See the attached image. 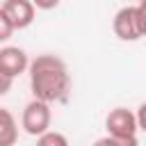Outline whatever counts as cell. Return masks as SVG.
Wrapping results in <instances>:
<instances>
[{
  "mask_svg": "<svg viewBox=\"0 0 146 146\" xmlns=\"http://www.w3.org/2000/svg\"><path fill=\"white\" fill-rule=\"evenodd\" d=\"M50 119H52V114H50V103H46V100H41V98H32V100L25 105L23 114H21V128H23L27 135L36 137V135H41V132H46V130L50 128Z\"/></svg>",
  "mask_w": 146,
  "mask_h": 146,
  "instance_id": "cell-3",
  "label": "cell"
},
{
  "mask_svg": "<svg viewBox=\"0 0 146 146\" xmlns=\"http://www.w3.org/2000/svg\"><path fill=\"white\" fill-rule=\"evenodd\" d=\"M36 144H39V146H66L68 139H66L62 132H52V130L48 128L46 132L36 135Z\"/></svg>",
  "mask_w": 146,
  "mask_h": 146,
  "instance_id": "cell-8",
  "label": "cell"
},
{
  "mask_svg": "<svg viewBox=\"0 0 146 146\" xmlns=\"http://www.w3.org/2000/svg\"><path fill=\"white\" fill-rule=\"evenodd\" d=\"M18 139V125L9 110L0 107V146H11Z\"/></svg>",
  "mask_w": 146,
  "mask_h": 146,
  "instance_id": "cell-7",
  "label": "cell"
},
{
  "mask_svg": "<svg viewBox=\"0 0 146 146\" xmlns=\"http://www.w3.org/2000/svg\"><path fill=\"white\" fill-rule=\"evenodd\" d=\"M0 5H2V0H0Z\"/></svg>",
  "mask_w": 146,
  "mask_h": 146,
  "instance_id": "cell-15",
  "label": "cell"
},
{
  "mask_svg": "<svg viewBox=\"0 0 146 146\" xmlns=\"http://www.w3.org/2000/svg\"><path fill=\"white\" fill-rule=\"evenodd\" d=\"M135 11H137V25H139V34H141V36H146V2L135 5Z\"/></svg>",
  "mask_w": 146,
  "mask_h": 146,
  "instance_id": "cell-10",
  "label": "cell"
},
{
  "mask_svg": "<svg viewBox=\"0 0 146 146\" xmlns=\"http://www.w3.org/2000/svg\"><path fill=\"white\" fill-rule=\"evenodd\" d=\"M27 66H30V59L23 48H18V46L0 48V71H5L11 78H18L27 71Z\"/></svg>",
  "mask_w": 146,
  "mask_h": 146,
  "instance_id": "cell-6",
  "label": "cell"
},
{
  "mask_svg": "<svg viewBox=\"0 0 146 146\" xmlns=\"http://www.w3.org/2000/svg\"><path fill=\"white\" fill-rule=\"evenodd\" d=\"M11 84H14V78L7 75L5 71H0V96L9 94V91H11Z\"/></svg>",
  "mask_w": 146,
  "mask_h": 146,
  "instance_id": "cell-11",
  "label": "cell"
},
{
  "mask_svg": "<svg viewBox=\"0 0 146 146\" xmlns=\"http://www.w3.org/2000/svg\"><path fill=\"white\" fill-rule=\"evenodd\" d=\"M59 2H62V0H32V5H34L36 9H43V11H48V9H55Z\"/></svg>",
  "mask_w": 146,
  "mask_h": 146,
  "instance_id": "cell-13",
  "label": "cell"
},
{
  "mask_svg": "<svg viewBox=\"0 0 146 146\" xmlns=\"http://www.w3.org/2000/svg\"><path fill=\"white\" fill-rule=\"evenodd\" d=\"M139 2H146V0H139Z\"/></svg>",
  "mask_w": 146,
  "mask_h": 146,
  "instance_id": "cell-14",
  "label": "cell"
},
{
  "mask_svg": "<svg viewBox=\"0 0 146 146\" xmlns=\"http://www.w3.org/2000/svg\"><path fill=\"white\" fill-rule=\"evenodd\" d=\"M112 30H114V34L121 41H137V39H141L135 7H121L114 14V18H112Z\"/></svg>",
  "mask_w": 146,
  "mask_h": 146,
  "instance_id": "cell-4",
  "label": "cell"
},
{
  "mask_svg": "<svg viewBox=\"0 0 146 146\" xmlns=\"http://www.w3.org/2000/svg\"><path fill=\"white\" fill-rule=\"evenodd\" d=\"M27 71H30V89L34 98H41L46 103H57L66 96L71 87V78L64 59H59L57 55H36L30 62Z\"/></svg>",
  "mask_w": 146,
  "mask_h": 146,
  "instance_id": "cell-1",
  "label": "cell"
},
{
  "mask_svg": "<svg viewBox=\"0 0 146 146\" xmlns=\"http://www.w3.org/2000/svg\"><path fill=\"white\" fill-rule=\"evenodd\" d=\"M105 130L107 137H100L98 146H135L137 144V116L128 107H114L105 116Z\"/></svg>",
  "mask_w": 146,
  "mask_h": 146,
  "instance_id": "cell-2",
  "label": "cell"
},
{
  "mask_svg": "<svg viewBox=\"0 0 146 146\" xmlns=\"http://www.w3.org/2000/svg\"><path fill=\"white\" fill-rule=\"evenodd\" d=\"M135 116H137V128L146 132V103H141V105L137 107V112H135Z\"/></svg>",
  "mask_w": 146,
  "mask_h": 146,
  "instance_id": "cell-12",
  "label": "cell"
},
{
  "mask_svg": "<svg viewBox=\"0 0 146 146\" xmlns=\"http://www.w3.org/2000/svg\"><path fill=\"white\" fill-rule=\"evenodd\" d=\"M0 7L5 9V14L9 16L16 30H25L34 23L36 7L32 5V0H2Z\"/></svg>",
  "mask_w": 146,
  "mask_h": 146,
  "instance_id": "cell-5",
  "label": "cell"
},
{
  "mask_svg": "<svg viewBox=\"0 0 146 146\" xmlns=\"http://www.w3.org/2000/svg\"><path fill=\"white\" fill-rule=\"evenodd\" d=\"M14 32H16L14 23L9 21V16L5 14V9L0 7V43H2V41H7V39L14 34Z\"/></svg>",
  "mask_w": 146,
  "mask_h": 146,
  "instance_id": "cell-9",
  "label": "cell"
}]
</instances>
